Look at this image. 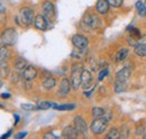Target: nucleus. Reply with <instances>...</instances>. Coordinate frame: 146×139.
<instances>
[{"label": "nucleus", "instance_id": "9b49d317", "mask_svg": "<svg viewBox=\"0 0 146 139\" xmlns=\"http://www.w3.org/2000/svg\"><path fill=\"white\" fill-rule=\"evenodd\" d=\"M37 76V70L33 65H28L26 69L23 71V77L25 80L32 81Z\"/></svg>", "mask_w": 146, "mask_h": 139}, {"label": "nucleus", "instance_id": "f3484780", "mask_svg": "<svg viewBox=\"0 0 146 139\" xmlns=\"http://www.w3.org/2000/svg\"><path fill=\"white\" fill-rule=\"evenodd\" d=\"M55 84H56V80H55L54 77H52V76H48V77H46V79L44 80V82H43V87H44L45 90H52V89L55 87Z\"/></svg>", "mask_w": 146, "mask_h": 139}, {"label": "nucleus", "instance_id": "393cba45", "mask_svg": "<svg viewBox=\"0 0 146 139\" xmlns=\"http://www.w3.org/2000/svg\"><path fill=\"white\" fill-rule=\"evenodd\" d=\"M53 108L56 109V110H60V111H63V110H72V109H74V104H61V105L54 104Z\"/></svg>", "mask_w": 146, "mask_h": 139}, {"label": "nucleus", "instance_id": "c85d7f7f", "mask_svg": "<svg viewBox=\"0 0 146 139\" xmlns=\"http://www.w3.org/2000/svg\"><path fill=\"white\" fill-rule=\"evenodd\" d=\"M123 1L124 0H108L109 5L113 8H119L121 5H123Z\"/></svg>", "mask_w": 146, "mask_h": 139}, {"label": "nucleus", "instance_id": "58836bf2", "mask_svg": "<svg viewBox=\"0 0 146 139\" xmlns=\"http://www.w3.org/2000/svg\"><path fill=\"white\" fill-rule=\"evenodd\" d=\"M145 6H146V1H145Z\"/></svg>", "mask_w": 146, "mask_h": 139}, {"label": "nucleus", "instance_id": "f8f14e48", "mask_svg": "<svg viewBox=\"0 0 146 139\" xmlns=\"http://www.w3.org/2000/svg\"><path fill=\"white\" fill-rule=\"evenodd\" d=\"M78 135H79V131L76 130L75 127L73 128L72 126L65 127V128L63 129V131H62V136H63L64 138H71V139L78 138Z\"/></svg>", "mask_w": 146, "mask_h": 139}, {"label": "nucleus", "instance_id": "f704fd0d", "mask_svg": "<svg viewBox=\"0 0 146 139\" xmlns=\"http://www.w3.org/2000/svg\"><path fill=\"white\" fill-rule=\"evenodd\" d=\"M1 97H2L3 99H7V98H9V97H10V94H9V93H7V92H5V93H2V94H1Z\"/></svg>", "mask_w": 146, "mask_h": 139}, {"label": "nucleus", "instance_id": "c9c22d12", "mask_svg": "<svg viewBox=\"0 0 146 139\" xmlns=\"http://www.w3.org/2000/svg\"><path fill=\"white\" fill-rule=\"evenodd\" d=\"M10 132H11V131H8V132H7V134H6V135H2V136H1V138H8V137H9V136H10Z\"/></svg>", "mask_w": 146, "mask_h": 139}, {"label": "nucleus", "instance_id": "1a4fd4ad", "mask_svg": "<svg viewBox=\"0 0 146 139\" xmlns=\"http://www.w3.org/2000/svg\"><path fill=\"white\" fill-rule=\"evenodd\" d=\"M92 82V75L91 72L88 70H83L82 71V75H81V84L83 89H89Z\"/></svg>", "mask_w": 146, "mask_h": 139}, {"label": "nucleus", "instance_id": "c756f323", "mask_svg": "<svg viewBox=\"0 0 146 139\" xmlns=\"http://www.w3.org/2000/svg\"><path fill=\"white\" fill-rule=\"evenodd\" d=\"M8 56H9V52H8L7 47L3 45L1 47V61H5V58H7Z\"/></svg>", "mask_w": 146, "mask_h": 139}, {"label": "nucleus", "instance_id": "f03ea898", "mask_svg": "<svg viewBox=\"0 0 146 139\" xmlns=\"http://www.w3.org/2000/svg\"><path fill=\"white\" fill-rule=\"evenodd\" d=\"M18 38L17 32L14 28H6L1 34V42L5 46H13L16 44Z\"/></svg>", "mask_w": 146, "mask_h": 139}, {"label": "nucleus", "instance_id": "423d86ee", "mask_svg": "<svg viewBox=\"0 0 146 139\" xmlns=\"http://www.w3.org/2000/svg\"><path fill=\"white\" fill-rule=\"evenodd\" d=\"M74 127L76 128V130L79 131V134H81L83 136H86L88 134V124H87L86 120L82 117L76 116L74 118Z\"/></svg>", "mask_w": 146, "mask_h": 139}, {"label": "nucleus", "instance_id": "cd10ccee", "mask_svg": "<svg viewBox=\"0 0 146 139\" xmlns=\"http://www.w3.org/2000/svg\"><path fill=\"white\" fill-rule=\"evenodd\" d=\"M127 42L130 46L135 47V46L137 45V43H138V38H136V37H134V36H131V35H129L127 37Z\"/></svg>", "mask_w": 146, "mask_h": 139}, {"label": "nucleus", "instance_id": "7ed1b4c3", "mask_svg": "<svg viewBox=\"0 0 146 139\" xmlns=\"http://www.w3.org/2000/svg\"><path fill=\"white\" fill-rule=\"evenodd\" d=\"M107 124H108V120L104 117L101 118H94V120L91 123V131L94 135H101L105 132V130L107 129Z\"/></svg>", "mask_w": 146, "mask_h": 139}, {"label": "nucleus", "instance_id": "a878e982", "mask_svg": "<svg viewBox=\"0 0 146 139\" xmlns=\"http://www.w3.org/2000/svg\"><path fill=\"white\" fill-rule=\"evenodd\" d=\"M25 111H34V110H39L38 109V105H34V104H29V103H23L20 105Z\"/></svg>", "mask_w": 146, "mask_h": 139}, {"label": "nucleus", "instance_id": "4be33fe9", "mask_svg": "<svg viewBox=\"0 0 146 139\" xmlns=\"http://www.w3.org/2000/svg\"><path fill=\"white\" fill-rule=\"evenodd\" d=\"M15 68L17 70H20V71H24V70L26 69L28 65H27V62L24 60V58H18V60H16V62H15Z\"/></svg>", "mask_w": 146, "mask_h": 139}, {"label": "nucleus", "instance_id": "473e14b6", "mask_svg": "<svg viewBox=\"0 0 146 139\" xmlns=\"http://www.w3.org/2000/svg\"><path fill=\"white\" fill-rule=\"evenodd\" d=\"M44 138L45 139H51V138H57L55 135H53V134H51V132H47V134H45L44 135Z\"/></svg>", "mask_w": 146, "mask_h": 139}, {"label": "nucleus", "instance_id": "e433bc0d", "mask_svg": "<svg viewBox=\"0 0 146 139\" xmlns=\"http://www.w3.org/2000/svg\"><path fill=\"white\" fill-rule=\"evenodd\" d=\"M15 119H16V121H15V126H16V124L19 122V116L18 115H15Z\"/></svg>", "mask_w": 146, "mask_h": 139}, {"label": "nucleus", "instance_id": "5701e85b", "mask_svg": "<svg viewBox=\"0 0 146 139\" xmlns=\"http://www.w3.org/2000/svg\"><path fill=\"white\" fill-rule=\"evenodd\" d=\"M106 137L108 139H117L118 137H120V134L117 128H111L108 131V134L106 135Z\"/></svg>", "mask_w": 146, "mask_h": 139}, {"label": "nucleus", "instance_id": "7c9ffc66", "mask_svg": "<svg viewBox=\"0 0 146 139\" xmlns=\"http://www.w3.org/2000/svg\"><path fill=\"white\" fill-rule=\"evenodd\" d=\"M107 75H108V70L107 69L102 70V71L100 72V74H99V76H98V80L101 81V80H104V77H106Z\"/></svg>", "mask_w": 146, "mask_h": 139}, {"label": "nucleus", "instance_id": "20e7f679", "mask_svg": "<svg viewBox=\"0 0 146 139\" xmlns=\"http://www.w3.org/2000/svg\"><path fill=\"white\" fill-rule=\"evenodd\" d=\"M82 65L81 64H74L72 66L71 72V82L72 87L74 90H78L81 84V75H82Z\"/></svg>", "mask_w": 146, "mask_h": 139}, {"label": "nucleus", "instance_id": "2eb2a0df", "mask_svg": "<svg viewBox=\"0 0 146 139\" xmlns=\"http://www.w3.org/2000/svg\"><path fill=\"white\" fill-rule=\"evenodd\" d=\"M130 74H131V71L129 68H124V69H121L118 73H117V79L118 80H123V81H127L128 79H129V76H130Z\"/></svg>", "mask_w": 146, "mask_h": 139}, {"label": "nucleus", "instance_id": "0eeeda50", "mask_svg": "<svg viewBox=\"0 0 146 139\" xmlns=\"http://www.w3.org/2000/svg\"><path fill=\"white\" fill-rule=\"evenodd\" d=\"M71 87H72V82L69 81V79L64 77L62 81H61V84H60V90H58V95L60 97H66L71 90Z\"/></svg>", "mask_w": 146, "mask_h": 139}, {"label": "nucleus", "instance_id": "dca6fc26", "mask_svg": "<svg viewBox=\"0 0 146 139\" xmlns=\"http://www.w3.org/2000/svg\"><path fill=\"white\" fill-rule=\"evenodd\" d=\"M127 90V83L126 81H123V80H118L116 81L115 83V92L116 93H121V92H125Z\"/></svg>", "mask_w": 146, "mask_h": 139}, {"label": "nucleus", "instance_id": "a211bd4d", "mask_svg": "<svg viewBox=\"0 0 146 139\" xmlns=\"http://www.w3.org/2000/svg\"><path fill=\"white\" fill-rule=\"evenodd\" d=\"M135 54L137 56H141V57L146 56V44L137 43V45L135 46Z\"/></svg>", "mask_w": 146, "mask_h": 139}, {"label": "nucleus", "instance_id": "4468645a", "mask_svg": "<svg viewBox=\"0 0 146 139\" xmlns=\"http://www.w3.org/2000/svg\"><path fill=\"white\" fill-rule=\"evenodd\" d=\"M109 2L108 0H98L97 1V11L101 15H106L109 11Z\"/></svg>", "mask_w": 146, "mask_h": 139}, {"label": "nucleus", "instance_id": "b1692460", "mask_svg": "<svg viewBox=\"0 0 146 139\" xmlns=\"http://www.w3.org/2000/svg\"><path fill=\"white\" fill-rule=\"evenodd\" d=\"M37 105H38V109L39 110H47L51 107H53L54 103H52L50 101H39V102H37Z\"/></svg>", "mask_w": 146, "mask_h": 139}, {"label": "nucleus", "instance_id": "f257e3e1", "mask_svg": "<svg viewBox=\"0 0 146 139\" xmlns=\"http://www.w3.org/2000/svg\"><path fill=\"white\" fill-rule=\"evenodd\" d=\"M34 20H35L34 11H33V9H31V8H28V7L21 8V9L19 10L17 17H16L17 24L21 25V26H29V25L33 24Z\"/></svg>", "mask_w": 146, "mask_h": 139}, {"label": "nucleus", "instance_id": "39448f33", "mask_svg": "<svg viewBox=\"0 0 146 139\" xmlns=\"http://www.w3.org/2000/svg\"><path fill=\"white\" fill-rule=\"evenodd\" d=\"M72 44L75 48L84 51V50L88 47L89 42H88L87 37H84L83 35L75 34V35H73L72 36Z\"/></svg>", "mask_w": 146, "mask_h": 139}, {"label": "nucleus", "instance_id": "412c9836", "mask_svg": "<svg viewBox=\"0 0 146 139\" xmlns=\"http://www.w3.org/2000/svg\"><path fill=\"white\" fill-rule=\"evenodd\" d=\"M105 113H106V111H105V109H102V108L96 107V108L92 109V116H93L94 118H101V117L105 116Z\"/></svg>", "mask_w": 146, "mask_h": 139}, {"label": "nucleus", "instance_id": "bb28decb", "mask_svg": "<svg viewBox=\"0 0 146 139\" xmlns=\"http://www.w3.org/2000/svg\"><path fill=\"white\" fill-rule=\"evenodd\" d=\"M120 137L121 138H127L128 135H129V129H128V126L127 124H124L121 127V130H120Z\"/></svg>", "mask_w": 146, "mask_h": 139}, {"label": "nucleus", "instance_id": "2f4dec72", "mask_svg": "<svg viewBox=\"0 0 146 139\" xmlns=\"http://www.w3.org/2000/svg\"><path fill=\"white\" fill-rule=\"evenodd\" d=\"M26 136H27V132H26V131H21V132H19L17 135H15V138L21 139V138H24V137H26Z\"/></svg>", "mask_w": 146, "mask_h": 139}, {"label": "nucleus", "instance_id": "4c0bfd02", "mask_svg": "<svg viewBox=\"0 0 146 139\" xmlns=\"http://www.w3.org/2000/svg\"><path fill=\"white\" fill-rule=\"evenodd\" d=\"M143 138H145V139H146V134H144V135H143Z\"/></svg>", "mask_w": 146, "mask_h": 139}, {"label": "nucleus", "instance_id": "aec40b11", "mask_svg": "<svg viewBox=\"0 0 146 139\" xmlns=\"http://www.w3.org/2000/svg\"><path fill=\"white\" fill-rule=\"evenodd\" d=\"M136 9H137V11H138V14H139L141 16H146L145 2H143V1L138 0V1L136 2Z\"/></svg>", "mask_w": 146, "mask_h": 139}, {"label": "nucleus", "instance_id": "72a5a7b5", "mask_svg": "<svg viewBox=\"0 0 146 139\" xmlns=\"http://www.w3.org/2000/svg\"><path fill=\"white\" fill-rule=\"evenodd\" d=\"M92 92H93V89H91L90 91H84V95H86V97H90Z\"/></svg>", "mask_w": 146, "mask_h": 139}, {"label": "nucleus", "instance_id": "6e6552de", "mask_svg": "<svg viewBox=\"0 0 146 139\" xmlns=\"http://www.w3.org/2000/svg\"><path fill=\"white\" fill-rule=\"evenodd\" d=\"M84 23L91 28H99L101 26V19L96 15H90V14L84 16Z\"/></svg>", "mask_w": 146, "mask_h": 139}, {"label": "nucleus", "instance_id": "ddd939ff", "mask_svg": "<svg viewBox=\"0 0 146 139\" xmlns=\"http://www.w3.org/2000/svg\"><path fill=\"white\" fill-rule=\"evenodd\" d=\"M43 11H44V15H45L46 17H48V18L54 17L55 8H54L53 2H51V1H45V2L43 3Z\"/></svg>", "mask_w": 146, "mask_h": 139}, {"label": "nucleus", "instance_id": "6ab92c4d", "mask_svg": "<svg viewBox=\"0 0 146 139\" xmlns=\"http://www.w3.org/2000/svg\"><path fill=\"white\" fill-rule=\"evenodd\" d=\"M127 56H128V50L127 48H121V50H119L117 52L115 60H116V62H123V61L126 60Z\"/></svg>", "mask_w": 146, "mask_h": 139}, {"label": "nucleus", "instance_id": "9d476101", "mask_svg": "<svg viewBox=\"0 0 146 139\" xmlns=\"http://www.w3.org/2000/svg\"><path fill=\"white\" fill-rule=\"evenodd\" d=\"M34 24H35V27L37 29H40V30H45L48 26V23H47L45 15H37L34 20Z\"/></svg>", "mask_w": 146, "mask_h": 139}]
</instances>
